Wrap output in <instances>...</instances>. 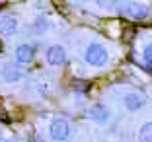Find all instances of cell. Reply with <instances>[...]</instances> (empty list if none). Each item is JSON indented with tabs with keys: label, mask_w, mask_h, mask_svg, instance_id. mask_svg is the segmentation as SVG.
Masks as SVG:
<instances>
[{
	"label": "cell",
	"mask_w": 152,
	"mask_h": 142,
	"mask_svg": "<svg viewBox=\"0 0 152 142\" xmlns=\"http://www.w3.org/2000/svg\"><path fill=\"white\" fill-rule=\"evenodd\" d=\"M14 57H16V62H18V64H29V62L33 60V57H35V49H33V45H29V43H22V45L16 47Z\"/></svg>",
	"instance_id": "cell-7"
},
{
	"label": "cell",
	"mask_w": 152,
	"mask_h": 142,
	"mask_svg": "<svg viewBox=\"0 0 152 142\" xmlns=\"http://www.w3.org/2000/svg\"><path fill=\"white\" fill-rule=\"evenodd\" d=\"M123 105H125V109H129V111H139L140 107L144 105V95L139 92H129L125 93V98H123Z\"/></svg>",
	"instance_id": "cell-9"
},
{
	"label": "cell",
	"mask_w": 152,
	"mask_h": 142,
	"mask_svg": "<svg viewBox=\"0 0 152 142\" xmlns=\"http://www.w3.org/2000/svg\"><path fill=\"white\" fill-rule=\"evenodd\" d=\"M0 142H2V140H0Z\"/></svg>",
	"instance_id": "cell-13"
},
{
	"label": "cell",
	"mask_w": 152,
	"mask_h": 142,
	"mask_svg": "<svg viewBox=\"0 0 152 142\" xmlns=\"http://www.w3.org/2000/svg\"><path fill=\"white\" fill-rule=\"evenodd\" d=\"M84 60L88 62L90 66H96V68H102L107 64L109 60V53L107 49L103 47L102 43H90L84 51Z\"/></svg>",
	"instance_id": "cell-1"
},
{
	"label": "cell",
	"mask_w": 152,
	"mask_h": 142,
	"mask_svg": "<svg viewBox=\"0 0 152 142\" xmlns=\"http://www.w3.org/2000/svg\"><path fill=\"white\" fill-rule=\"evenodd\" d=\"M142 60H144V64H146L148 70H152V43H148L146 47H144V51H142Z\"/></svg>",
	"instance_id": "cell-11"
},
{
	"label": "cell",
	"mask_w": 152,
	"mask_h": 142,
	"mask_svg": "<svg viewBox=\"0 0 152 142\" xmlns=\"http://www.w3.org/2000/svg\"><path fill=\"white\" fill-rule=\"evenodd\" d=\"M45 58L51 66H63L66 62V51L63 45H51L49 49L45 51Z\"/></svg>",
	"instance_id": "cell-6"
},
{
	"label": "cell",
	"mask_w": 152,
	"mask_h": 142,
	"mask_svg": "<svg viewBox=\"0 0 152 142\" xmlns=\"http://www.w3.org/2000/svg\"><path fill=\"white\" fill-rule=\"evenodd\" d=\"M88 119L96 125H105L109 119H111V111H109L107 105H103V103H96L88 109Z\"/></svg>",
	"instance_id": "cell-5"
},
{
	"label": "cell",
	"mask_w": 152,
	"mask_h": 142,
	"mask_svg": "<svg viewBox=\"0 0 152 142\" xmlns=\"http://www.w3.org/2000/svg\"><path fill=\"white\" fill-rule=\"evenodd\" d=\"M18 31V20L12 14H0V35H14Z\"/></svg>",
	"instance_id": "cell-8"
},
{
	"label": "cell",
	"mask_w": 152,
	"mask_h": 142,
	"mask_svg": "<svg viewBox=\"0 0 152 142\" xmlns=\"http://www.w3.org/2000/svg\"><path fill=\"white\" fill-rule=\"evenodd\" d=\"M139 142H152V121L140 125V129H139Z\"/></svg>",
	"instance_id": "cell-10"
},
{
	"label": "cell",
	"mask_w": 152,
	"mask_h": 142,
	"mask_svg": "<svg viewBox=\"0 0 152 142\" xmlns=\"http://www.w3.org/2000/svg\"><path fill=\"white\" fill-rule=\"evenodd\" d=\"M49 136L55 142H64L70 138V123L64 117H55L49 123Z\"/></svg>",
	"instance_id": "cell-2"
},
{
	"label": "cell",
	"mask_w": 152,
	"mask_h": 142,
	"mask_svg": "<svg viewBox=\"0 0 152 142\" xmlns=\"http://www.w3.org/2000/svg\"><path fill=\"white\" fill-rule=\"evenodd\" d=\"M96 2H98V6H99V8H105V10L113 8V6L117 4V0H96Z\"/></svg>",
	"instance_id": "cell-12"
},
{
	"label": "cell",
	"mask_w": 152,
	"mask_h": 142,
	"mask_svg": "<svg viewBox=\"0 0 152 142\" xmlns=\"http://www.w3.org/2000/svg\"><path fill=\"white\" fill-rule=\"evenodd\" d=\"M0 78L6 84H16L23 78V70L20 64H12V62H6L0 66Z\"/></svg>",
	"instance_id": "cell-4"
},
{
	"label": "cell",
	"mask_w": 152,
	"mask_h": 142,
	"mask_svg": "<svg viewBox=\"0 0 152 142\" xmlns=\"http://www.w3.org/2000/svg\"><path fill=\"white\" fill-rule=\"evenodd\" d=\"M121 12L125 14L127 18L137 20V22L146 20L148 16H150V8H148L146 4H142V2H127V4L121 8Z\"/></svg>",
	"instance_id": "cell-3"
}]
</instances>
